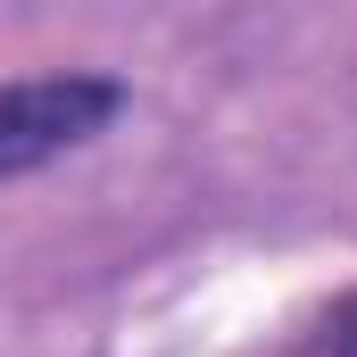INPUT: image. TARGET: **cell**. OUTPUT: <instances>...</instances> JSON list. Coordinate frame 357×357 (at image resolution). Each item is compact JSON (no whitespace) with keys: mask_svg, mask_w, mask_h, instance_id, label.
I'll use <instances>...</instances> for the list:
<instances>
[{"mask_svg":"<svg viewBox=\"0 0 357 357\" xmlns=\"http://www.w3.org/2000/svg\"><path fill=\"white\" fill-rule=\"evenodd\" d=\"M125 116V84L91 75V67H59V75H17L0 84V183L42 175L50 158L100 142Z\"/></svg>","mask_w":357,"mask_h":357,"instance_id":"6da1fadb","label":"cell"},{"mask_svg":"<svg viewBox=\"0 0 357 357\" xmlns=\"http://www.w3.org/2000/svg\"><path fill=\"white\" fill-rule=\"evenodd\" d=\"M291 357H357V291H341L307 333H299V349Z\"/></svg>","mask_w":357,"mask_h":357,"instance_id":"7a4b0ae2","label":"cell"}]
</instances>
